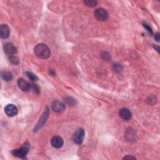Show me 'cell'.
Here are the masks:
<instances>
[{
	"label": "cell",
	"mask_w": 160,
	"mask_h": 160,
	"mask_svg": "<svg viewBox=\"0 0 160 160\" xmlns=\"http://www.w3.org/2000/svg\"><path fill=\"white\" fill-rule=\"evenodd\" d=\"M35 53L36 55L41 59H47L51 55L49 48L44 44H38L35 48Z\"/></svg>",
	"instance_id": "cell-1"
},
{
	"label": "cell",
	"mask_w": 160,
	"mask_h": 160,
	"mask_svg": "<svg viewBox=\"0 0 160 160\" xmlns=\"http://www.w3.org/2000/svg\"><path fill=\"white\" fill-rule=\"evenodd\" d=\"M30 150V144L28 142H25L21 148L18 149L13 150L11 151V153L15 157L19 158L25 159Z\"/></svg>",
	"instance_id": "cell-2"
},
{
	"label": "cell",
	"mask_w": 160,
	"mask_h": 160,
	"mask_svg": "<svg viewBox=\"0 0 160 160\" xmlns=\"http://www.w3.org/2000/svg\"><path fill=\"white\" fill-rule=\"evenodd\" d=\"M85 136V131L83 128H78L77 131H76L73 136V139L74 142L77 144H81Z\"/></svg>",
	"instance_id": "cell-3"
},
{
	"label": "cell",
	"mask_w": 160,
	"mask_h": 160,
	"mask_svg": "<svg viewBox=\"0 0 160 160\" xmlns=\"http://www.w3.org/2000/svg\"><path fill=\"white\" fill-rule=\"evenodd\" d=\"M94 16L98 20L104 21H106L108 18V13L105 9L102 8H98L94 11Z\"/></svg>",
	"instance_id": "cell-4"
},
{
	"label": "cell",
	"mask_w": 160,
	"mask_h": 160,
	"mask_svg": "<svg viewBox=\"0 0 160 160\" xmlns=\"http://www.w3.org/2000/svg\"><path fill=\"white\" fill-rule=\"evenodd\" d=\"M49 115V110L48 108H46L45 109L44 113H43V115H42V116H41L38 123L37 125L36 126V127L35 128V131H37L38 129H40V128H41L43 126V125L46 122V121L48 118Z\"/></svg>",
	"instance_id": "cell-5"
},
{
	"label": "cell",
	"mask_w": 160,
	"mask_h": 160,
	"mask_svg": "<svg viewBox=\"0 0 160 160\" xmlns=\"http://www.w3.org/2000/svg\"><path fill=\"white\" fill-rule=\"evenodd\" d=\"M5 111L6 115L10 117L16 116L18 112L16 106L12 104L8 105L5 108Z\"/></svg>",
	"instance_id": "cell-6"
},
{
	"label": "cell",
	"mask_w": 160,
	"mask_h": 160,
	"mask_svg": "<svg viewBox=\"0 0 160 160\" xmlns=\"http://www.w3.org/2000/svg\"><path fill=\"white\" fill-rule=\"evenodd\" d=\"M4 51L7 55H14L17 53V48L12 43H6L4 45Z\"/></svg>",
	"instance_id": "cell-7"
},
{
	"label": "cell",
	"mask_w": 160,
	"mask_h": 160,
	"mask_svg": "<svg viewBox=\"0 0 160 160\" xmlns=\"http://www.w3.org/2000/svg\"><path fill=\"white\" fill-rule=\"evenodd\" d=\"M63 139L59 136H55L51 140V144L55 148H60L63 145Z\"/></svg>",
	"instance_id": "cell-8"
},
{
	"label": "cell",
	"mask_w": 160,
	"mask_h": 160,
	"mask_svg": "<svg viewBox=\"0 0 160 160\" xmlns=\"http://www.w3.org/2000/svg\"><path fill=\"white\" fill-rule=\"evenodd\" d=\"M51 108L56 113H62L65 109V105L62 102L55 101L52 103Z\"/></svg>",
	"instance_id": "cell-9"
},
{
	"label": "cell",
	"mask_w": 160,
	"mask_h": 160,
	"mask_svg": "<svg viewBox=\"0 0 160 160\" xmlns=\"http://www.w3.org/2000/svg\"><path fill=\"white\" fill-rule=\"evenodd\" d=\"M10 33V29L6 25H2L0 27V36L2 39L8 38Z\"/></svg>",
	"instance_id": "cell-10"
},
{
	"label": "cell",
	"mask_w": 160,
	"mask_h": 160,
	"mask_svg": "<svg viewBox=\"0 0 160 160\" xmlns=\"http://www.w3.org/2000/svg\"><path fill=\"white\" fill-rule=\"evenodd\" d=\"M17 84L19 88H20L21 90H22L23 91H27L29 90L30 85L27 81H25V79L22 78L19 79L18 80Z\"/></svg>",
	"instance_id": "cell-11"
},
{
	"label": "cell",
	"mask_w": 160,
	"mask_h": 160,
	"mask_svg": "<svg viewBox=\"0 0 160 160\" xmlns=\"http://www.w3.org/2000/svg\"><path fill=\"white\" fill-rule=\"evenodd\" d=\"M120 116L122 119L124 120H129L131 119L132 114L130 110L127 108H122L120 111Z\"/></svg>",
	"instance_id": "cell-12"
},
{
	"label": "cell",
	"mask_w": 160,
	"mask_h": 160,
	"mask_svg": "<svg viewBox=\"0 0 160 160\" xmlns=\"http://www.w3.org/2000/svg\"><path fill=\"white\" fill-rule=\"evenodd\" d=\"M1 78L4 81H10L13 79V75L9 73V72L3 71L1 73Z\"/></svg>",
	"instance_id": "cell-13"
},
{
	"label": "cell",
	"mask_w": 160,
	"mask_h": 160,
	"mask_svg": "<svg viewBox=\"0 0 160 160\" xmlns=\"http://www.w3.org/2000/svg\"><path fill=\"white\" fill-rule=\"evenodd\" d=\"M26 75L28 77V78L30 80H31L32 81H36L38 80V77L36 75L33 73L32 72H29V71L26 72Z\"/></svg>",
	"instance_id": "cell-14"
},
{
	"label": "cell",
	"mask_w": 160,
	"mask_h": 160,
	"mask_svg": "<svg viewBox=\"0 0 160 160\" xmlns=\"http://www.w3.org/2000/svg\"><path fill=\"white\" fill-rule=\"evenodd\" d=\"M29 90L31 91L32 92L35 93L36 94H39L40 92V90L39 86L35 84H30Z\"/></svg>",
	"instance_id": "cell-15"
},
{
	"label": "cell",
	"mask_w": 160,
	"mask_h": 160,
	"mask_svg": "<svg viewBox=\"0 0 160 160\" xmlns=\"http://www.w3.org/2000/svg\"><path fill=\"white\" fill-rule=\"evenodd\" d=\"M85 5L88 7H94L97 5V1L94 0H86L84 1Z\"/></svg>",
	"instance_id": "cell-16"
},
{
	"label": "cell",
	"mask_w": 160,
	"mask_h": 160,
	"mask_svg": "<svg viewBox=\"0 0 160 160\" xmlns=\"http://www.w3.org/2000/svg\"><path fill=\"white\" fill-rule=\"evenodd\" d=\"M147 102L148 103V104L153 105L157 102V99L156 98V97H155L153 96H151L147 99Z\"/></svg>",
	"instance_id": "cell-17"
},
{
	"label": "cell",
	"mask_w": 160,
	"mask_h": 160,
	"mask_svg": "<svg viewBox=\"0 0 160 160\" xmlns=\"http://www.w3.org/2000/svg\"><path fill=\"white\" fill-rule=\"evenodd\" d=\"M10 62L13 64H18L19 63V59L16 56H11L10 58Z\"/></svg>",
	"instance_id": "cell-18"
},
{
	"label": "cell",
	"mask_w": 160,
	"mask_h": 160,
	"mask_svg": "<svg viewBox=\"0 0 160 160\" xmlns=\"http://www.w3.org/2000/svg\"><path fill=\"white\" fill-rule=\"evenodd\" d=\"M143 27L147 30L148 32L151 35H153V31H152V29L151 28V27L149 25H147L146 23H143Z\"/></svg>",
	"instance_id": "cell-19"
},
{
	"label": "cell",
	"mask_w": 160,
	"mask_h": 160,
	"mask_svg": "<svg viewBox=\"0 0 160 160\" xmlns=\"http://www.w3.org/2000/svg\"><path fill=\"white\" fill-rule=\"evenodd\" d=\"M113 67H114V69H115V70H116V71H117V72H120L123 70V68H122V66L120 65V64L115 63L113 65Z\"/></svg>",
	"instance_id": "cell-20"
},
{
	"label": "cell",
	"mask_w": 160,
	"mask_h": 160,
	"mask_svg": "<svg viewBox=\"0 0 160 160\" xmlns=\"http://www.w3.org/2000/svg\"><path fill=\"white\" fill-rule=\"evenodd\" d=\"M66 101L69 105H74L75 103L76 102V100H75L73 98H68Z\"/></svg>",
	"instance_id": "cell-21"
},
{
	"label": "cell",
	"mask_w": 160,
	"mask_h": 160,
	"mask_svg": "<svg viewBox=\"0 0 160 160\" xmlns=\"http://www.w3.org/2000/svg\"><path fill=\"white\" fill-rule=\"evenodd\" d=\"M123 159H136V158L132 155H127L123 158Z\"/></svg>",
	"instance_id": "cell-22"
},
{
	"label": "cell",
	"mask_w": 160,
	"mask_h": 160,
	"mask_svg": "<svg viewBox=\"0 0 160 160\" xmlns=\"http://www.w3.org/2000/svg\"><path fill=\"white\" fill-rule=\"evenodd\" d=\"M155 38L156 40H157V42H159L160 38H159V33L156 34L155 36Z\"/></svg>",
	"instance_id": "cell-23"
},
{
	"label": "cell",
	"mask_w": 160,
	"mask_h": 160,
	"mask_svg": "<svg viewBox=\"0 0 160 160\" xmlns=\"http://www.w3.org/2000/svg\"><path fill=\"white\" fill-rule=\"evenodd\" d=\"M153 47H154V48L156 49V50H157L158 53L159 52V46H155V45H153Z\"/></svg>",
	"instance_id": "cell-24"
}]
</instances>
